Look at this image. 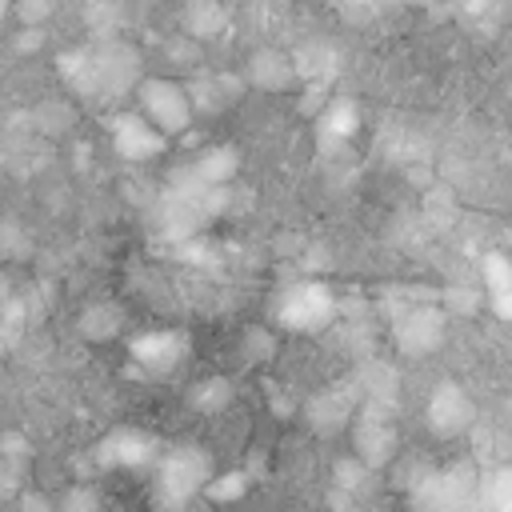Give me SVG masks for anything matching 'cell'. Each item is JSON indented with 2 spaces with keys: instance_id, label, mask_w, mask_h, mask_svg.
Segmentation results:
<instances>
[{
  "instance_id": "5b68a950",
  "label": "cell",
  "mask_w": 512,
  "mask_h": 512,
  "mask_svg": "<svg viewBox=\"0 0 512 512\" xmlns=\"http://www.w3.org/2000/svg\"><path fill=\"white\" fill-rule=\"evenodd\" d=\"M180 356H184V336L176 332H144L132 340V360L144 372H168L180 364Z\"/></svg>"
},
{
  "instance_id": "ba28073f",
  "label": "cell",
  "mask_w": 512,
  "mask_h": 512,
  "mask_svg": "<svg viewBox=\"0 0 512 512\" xmlns=\"http://www.w3.org/2000/svg\"><path fill=\"white\" fill-rule=\"evenodd\" d=\"M436 336H440V316H436V312H416V316H408V320L396 328L400 348L412 352V356L428 352V348L436 344Z\"/></svg>"
},
{
  "instance_id": "8fae6325",
  "label": "cell",
  "mask_w": 512,
  "mask_h": 512,
  "mask_svg": "<svg viewBox=\"0 0 512 512\" xmlns=\"http://www.w3.org/2000/svg\"><path fill=\"white\" fill-rule=\"evenodd\" d=\"M352 20H368V16H376V12H384V8H392V4H400V0H336Z\"/></svg>"
},
{
  "instance_id": "52a82bcc",
  "label": "cell",
  "mask_w": 512,
  "mask_h": 512,
  "mask_svg": "<svg viewBox=\"0 0 512 512\" xmlns=\"http://www.w3.org/2000/svg\"><path fill=\"white\" fill-rule=\"evenodd\" d=\"M160 144H164V132H156L140 112L116 120V148L124 156H152V152H160Z\"/></svg>"
},
{
  "instance_id": "8992f818",
  "label": "cell",
  "mask_w": 512,
  "mask_h": 512,
  "mask_svg": "<svg viewBox=\"0 0 512 512\" xmlns=\"http://www.w3.org/2000/svg\"><path fill=\"white\" fill-rule=\"evenodd\" d=\"M468 420H472V404H468V396H464L460 388L444 384V388L432 396V404H428V424H432L440 436H452V432H460Z\"/></svg>"
},
{
  "instance_id": "7c38bea8",
  "label": "cell",
  "mask_w": 512,
  "mask_h": 512,
  "mask_svg": "<svg viewBox=\"0 0 512 512\" xmlns=\"http://www.w3.org/2000/svg\"><path fill=\"white\" fill-rule=\"evenodd\" d=\"M460 12L464 16H496V0H460Z\"/></svg>"
},
{
  "instance_id": "9c48e42d",
  "label": "cell",
  "mask_w": 512,
  "mask_h": 512,
  "mask_svg": "<svg viewBox=\"0 0 512 512\" xmlns=\"http://www.w3.org/2000/svg\"><path fill=\"white\" fill-rule=\"evenodd\" d=\"M148 456H152V440L140 436V432L120 428V432H112V436L104 440V460H108V464H140V460H148Z\"/></svg>"
},
{
  "instance_id": "30bf717a",
  "label": "cell",
  "mask_w": 512,
  "mask_h": 512,
  "mask_svg": "<svg viewBox=\"0 0 512 512\" xmlns=\"http://www.w3.org/2000/svg\"><path fill=\"white\" fill-rule=\"evenodd\" d=\"M480 504L484 512H512V468H492L480 476Z\"/></svg>"
},
{
  "instance_id": "7a4b0ae2",
  "label": "cell",
  "mask_w": 512,
  "mask_h": 512,
  "mask_svg": "<svg viewBox=\"0 0 512 512\" xmlns=\"http://www.w3.org/2000/svg\"><path fill=\"white\" fill-rule=\"evenodd\" d=\"M212 488V460L196 444L168 448L156 464V500L160 508H184L196 492Z\"/></svg>"
},
{
  "instance_id": "4fadbf2b",
  "label": "cell",
  "mask_w": 512,
  "mask_h": 512,
  "mask_svg": "<svg viewBox=\"0 0 512 512\" xmlns=\"http://www.w3.org/2000/svg\"><path fill=\"white\" fill-rule=\"evenodd\" d=\"M164 512H188V508H164Z\"/></svg>"
},
{
  "instance_id": "277c9868",
  "label": "cell",
  "mask_w": 512,
  "mask_h": 512,
  "mask_svg": "<svg viewBox=\"0 0 512 512\" xmlns=\"http://www.w3.org/2000/svg\"><path fill=\"white\" fill-rule=\"evenodd\" d=\"M276 320L284 328H296V332H320L328 320H332V292L324 284H312V280H300V284H288L280 296H276Z\"/></svg>"
},
{
  "instance_id": "3957f363",
  "label": "cell",
  "mask_w": 512,
  "mask_h": 512,
  "mask_svg": "<svg viewBox=\"0 0 512 512\" xmlns=\"http://www.w3.org/2000/svg\"><path fill=\"white\" fill-rule=\"evenodd\" d=\"M136 104H140V116H144L156 132H164V136H176V132H184V128L192 124V100H188V92H184L176 80H168V76H148V80H140V84H136Z\"/></svg>"
},
{
  "instance_id": "6da1fadb",
  "label": "cell",
  "mask_w": 512,
  "mask_h": 512,
  "mask_svg": "<svg viewBox=\"0 0 512 512\" xmlns=\"http://www.w3.org/2000/svg\"><path fill=\"white\" fill-rule=\"evenodd\" d=\"M64 72H68V84L76 92H84L88 100H108L116 92H124L136 76V60L124 44H100V48H84V52H72L64 60Z\"/></svg>"
}]
</instances>
